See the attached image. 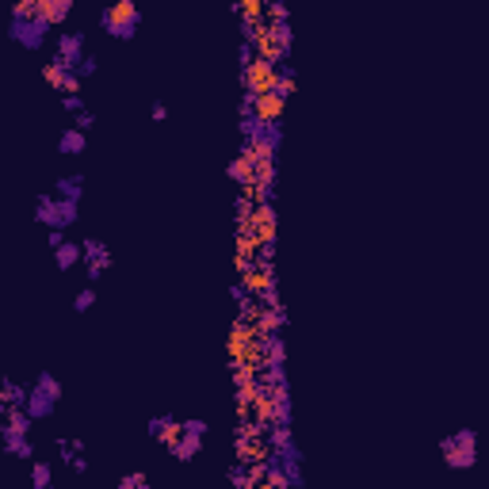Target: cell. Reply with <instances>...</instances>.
<instances>
[{"label": "cell", "instance_id": "6da1fadb", "mask_svg": "<svg viewBox=\"0 0 489 489\" xmlns=\"http://www.w3.org/2000/svg\"><path fill=\"white\" fill-rule=\"evenodd\" d=\"M99 27H104L111 38L130 43V38L138 35V27H142V8H138L134 0H111V4L99 12Z\"/></svg>", "mask_w": 489, "mask_h": 489}, {"label": "cell", "instance_id": "7a4b0ae2", "mask_svg": "<svg viewBox=\"0 0 489 489\" xmlns=\"http://www.w3.org/2000/svg\"><path fill=\"white\" fill-rule=\"evenodd\" d=\"M440 455H444L447 470H470L478 463V432L474 428H459L451 436L440 440Z\"/></svg>", "mask_w": 489, "mask_h": 489}, {"label": "cell", "instance_id": "3957f363", "mask_svg": "<svg viewBox=\"0 0 489 489\" xmlns=\"http://www.w3.org/2000/svg\"><path fill=\"white\" fill-rule=\"evenodd\" d=\"M50 31H53V23L43 19L38 12H12L8 35H12V43H19L23 50H43V46L50 43Z\"/></svg>", "mask_w": 489, "mask_h": 489}, {"label": "cell", "instance_id": "277c9868", "mask_svg": "<svg viewBox=\"0 0 489 489\" xmlns=\"http://www.w3.org/2000/svg\"><path fill=\"white\" fill-rule=\"evenodd\" d=\"M77 218H80V203H77V199H62L58 191L35 199V222L46 226V230H69Z\"/></svg>", "mask_w": 489, "mask_h": 489}, {"label": "cell", "instance_id": "5b68a950", "mask_svg": "<svg viewBox=\"0 0 489 489\" xmlns=\"http://www.w3.org/2000/svg\"><path fill=\"white\" fill-rule=\"evenodd\" d=\"M31 413L23 409V405H16V409H8V417H4V428H0V440H4V451L19 455V459H35V444H31Z\"/></svg>", "mask_w": 489, "mask_h": 489}, {"label": "cell", "instance_id": "8992f818", "mask_svg": "<svg viewBox=\"0 0 489 489\" xmlns=\"http://www.w3.org/2000/svg\"><path fill=\"white\" fill-rule=\"evenodd\" d=\"M58 401H62V383H58V374H53V371H38V379L31 383V394H27L23 409L31 413L35 420H46V417H53Z\"/></svg>", "mask_w": 489, "mask_h": 489}, {"label": "cell", "instance_id": "52a82bcc", "mask_svg": "<svg viewBox=\"0 0 489 489\" xmlns=\"http://www.w3.org/2000/svg\"><path fill=\"white\" fill-rule=\"evenodd\" d=\"M241 80H245V96H260V92H276V62L267 58H257L249 69H241Z\"/></svg>", "mask_w": 489, "mask_h": 489}, {"label": "cell", "instance_id": "ba28073f", "mask_svg": "<svg viewBox=\"0 0 489 489\" xmlns=\"http://www.w3.org/2000/svg\"><path fill=\"white\" fill-rule=\"evenodd\" d=\"M43 80L50 84V88H58V92H80V77H77V69H69V65H65L62 58H53V62H46V65H43Z\"/></svg>", "mask_w": 489, "mask_h": 489}, {"label": "cell", "instance_id": "9c48e42d", "mask_svg": "<svg viewBox=\"0 0 489 489\" xmlns=\"http://www.w3.org/2000/svg\"><path fill=\"white\" fill-rule=\"evenodd\" d=\"M84 267H88V279H92V283L107 276V267H111V249H107L99 237H88V241H84Z\"/></svg>", "mask_w": 489, "mask_h": 489}, {"label": "cell", "instance_id": "30bf717a", "mask_svg": "<svg viewBox=\"0 0 489 489\" xmlns=\"http://www.w3.org/2000/svg\"><path fill=\"white\" fill-rule=\"evenodd\" d=\"M84 46H88V38H84V31H65V35H58V58H62L69 69H77V62L84 58Z\"/></svg>", "mask_w": 489, "mask_h": 489}, {"label": "cell", "instance_id": "8fae6325", "mask_svg": "<svg viewBox=\"0 0 489 489\" xmlns=\"http://www.w3.org/2000/svg\"><path fill=\"white\" fill-rule=\"evenodd\" d=\"M226 172H230V180H233V184H241V187H252V184H257V157H252L249 150H241L237 157L230 160V169H226Z\"/></svg>", "mask_w": 489, "mask_h": 489}, {"label": "cell", "instance_id": "7c38bea8", "mask_svg": "<svg viewBox=\"0 0 489 489\" xmlns=\"http://www.w3.org/2000/svg\"><path fill=\"white\" fill-rule=\"evenodd\" d=\"M180 432H184V420H176L172 413H160V417H153V420H150V436H153V440H160L165 447L176 444Z\"/></svg>", "mask_w": 489, "mask_h": 489}, {"label": "cell", "instance_id": "4fadbf2b", "mask_svg": "<svg viewBox=\"0 0 489 489\" xmlns=\"http://www.w3.org/2000/svg\"><path fill=\"white\" fill-rule=\"evenodd\" d=\"M203 440H206V436H199V432H187V428H184V432L176 436V444L169 447L172 459H180V463H191V459H199V451H203Z\"/></svg>", "mask_w": 489, "mask_h": 489}, {"label": "cell", "instance_id": "5bb4252c", "mask_svg": "<svg viewBox=\"0 0 489 489\" xmlns=\"http://www.w3.org/2000/svg\"><path fill=\"white\" fill-rule=\"evenodd\" d=\"M84 150H88V130H80V126L62 130V138H58V153H65V157H80Z\"/></svg>", "mask_w": 489, "mask_h": 489}, {"label": "cell", "instance_id": "9a60e30c", "mask_svg": "<svg viewBox=\"0 0 489 489\" xmlns=\"http://www.w3.org/2000/svg\"><path fill=\"white\" fill-rule=\"evenodd\" d=\"M35 12L43 19H50L53 27H62L73 12V0H35Z\"/></svg>", "mask_w": 489, "mask_h": 489}, {"label": "cell", "instance_id": "2e32d148", "mask_svg": "<svg viewBox=\"0 0 489 489\" xmlns=\"http://www.w3.org/2000/svg\"><path fill=\"white\" fill-rule=\"evenodd\" d=\"M80 260H84V241H80V245H77V241H65V245L53 249V264L62 267V272H73Z\"/></svg>", "mask_w": 489, "mask_h": 489}, {"label": "cell", "instance_id": "e0dca14e", "mask_svg": "<svg viewBox=\"0 0 489 489\" xmlns=\"http://www.w3.org/2000/svg\"><path fill=\"white\" fill-rule=\"evenodd\" d=\"M27 394H31V386H23V383H12V379H4V383H0V405H4V409H16V405H27Z\"/></svg>", "mask_w": 489, "mask_h": 489}, {"label": "cell", "instance_id": "ac0fdd59", "mask_svg": "<svg viewBox=\"0 0 489 489\" xmlns=\"http://www.w3.org/2000/svg\"><path fill=\"white\" fill-rule=\"evenodd\" d=\"M53 191H58L62 199H77L80 203V195H84V176H77V172H73V176H62L58 184H53Z\"/></svg>", "mask_w": 489, "mask_h": 489}, {"label": "cell", "instance_id": "d6986e66", "mask_svg": "<svg viewBox=\"0 0 489 489\" xmlns=\"http://www.w3.org/2000/svg\"><path fill=\"white\" fill-rule=\"evenodd\" d=\"M31 481H35V489H50V481H53V466L50 463H31Z\"/></svg>", "mask_w": 489, "mask_h": 489}, {"label": "cell", "instance_id": "ffe728a7", "mask_svg": "<svg viewBox=\"0 0 489 489\" xmlns=\"http://www.w3.org/2000/svg\"><path fill=\"white\" fill-rule=\"evenodd\" d=\"M80 451H84V444H80V440H62V436H58V455H62L65 463H73Z\"/></svg>", "mask_w": 489, "mask_h": 489}, {"label": "cell", "instance_id": "44dd1931", "mask_svg": "<svg viewBox=\"0 0 489 489\" xmlns=\"http://www.w3.org/2000/svg\"><path fill=\"white\" fill-rule=\"evenodd\" d=\"M119 489H150V474H123V478H119Z\"/></svg>", "mask_w": 489, "mask_h": 489}, {"label": "cell", "instance_id": "7402d4cb", "mask_svg": "<svg viewBox=\"0 0 489 489\" xmlns=\"http://www.w3.org/2000/svg\"><path fill=\"white\" fill-rule=\"evenodd\" d=\"M92 306H96V291H92V287H84V291L73 298V310H77V313H88Z\"/></svg>", "mask_w": 489, "mask_h": 489}, {"label": "cell", "instance_id": "603a6c76", "mask_svg": "<svg viewBox=\"0 0 489 489\" xmlns=\"http://www.w3.org/2000/svg\"><path fill=\"white\" fill-rule=\"evenodd\" d=\"M62 107L69 111V115H80V111H88V107H84V96H80V92H65Z\"/></svg>", "mask_w": 489, "mask_h": 489}, {"label": "cell", "instance_id": "cb8c5ba5", "mask_svg": "<svg viewBox=\"0 0 489 489\" xmlns=\"http://www.w3.org/2000/svg\"><path fill=\"white\" fill-rule=\"evenodd\" d=\"M99 69V62H96V53H84V58H80L77 62V77L84 80V77H92V73Z\"/></svg>", "mask_w": 489, "mask_h": 489}, {"label": "cell", "instance_id": "d4e9b609", "mask_svg": "<svg viewBox=\"0 0 489 489\" xmlns=\"http://www.w3.org/2000/svg\"><path fill=\"white\" fill-rule=\"evenodd\" d=\"M184 428H187V432H199V436H206V432H211V425H206L203 417H187Z\"/></svg>", "mask_w": 489, "mask_h": 489}, {"label": "cell", "instance_id": "484cf974", "mask_svg": "<svg viewBox=\"0 0 489 489\" xmlns=\"http://www.w3.org/2000/svg\"><path fill=\"white\" fill-rule=\"evenodd\" d=\"M73 123H77L80 130H92V123H96V115H92V111H80V115H73Z\"/></svg>", "mask_w": 489, "mask_h": 489}, {"label": "cell", "instance_id": "4316f807", "mask_svg": "<svg viewBox=\"0 0 489 489\" xmlns=\"http://www.w3.org/2000/svg\"><path fill=\"white\" fill-rule=\"evenodd\" d=\"M150 115L157 119V123H165V119H169V107H165V104H153V107H150Z\"/></svg>", "mask_w": 489, "mask_h": 489}, {"label": "cell", "instance_id": "83f0119b", "mask_svg": "<svg viewBox=\"0 0 489 489\" xmlns=\"http://www.w3.org/2000/svg\"><path fill=\"white\" fill-rule=\"evenodd\" d=\"M58 245H65V230H50V249H58Z\"/></svg>", "mask_w": 489, "mask_h": 489}, {"label": "cell", "instance_id": "f1b7e54d", "mask_svg": "<svg viewBox=\"0 0 489 489\" xmlns=\"http://www.w3.org/2000/svg\"><path fill=\"white\" fill-rule=\"evenodd\" d=\"M73 470H77V474H84V470H88V459H84V455H77V459H73Z\"/></svg>", "mask_w": 489, "mask_h": 489}, {"label": "cell", "instance_id": "f546056e", "mask_svg": "<svg viewBox=\"0 0 489 489\" xmlns=\"http://www.w3.org/2000/svg\"><path fill=\"white\" fill-rule=\"evenodd\" d=\"M241 4H245V12H257V4H260V0H241Z\"/></svg>", "mask_w": 489, "mask_h": 489}, {"label": "cell", "instance_id": "4dcf8cb0", "mask_svg": "<svg viewBox=\"0 0 489 489\" xmlns=\"http://www.w3.org/2000/svg\"><path fill=\"white\" fill-rule=\"evenodd\" d=\"M134 4H138V0H134Z\"/></svg>", "mask_w": 489, "mask_h": 489}]
</instances>
